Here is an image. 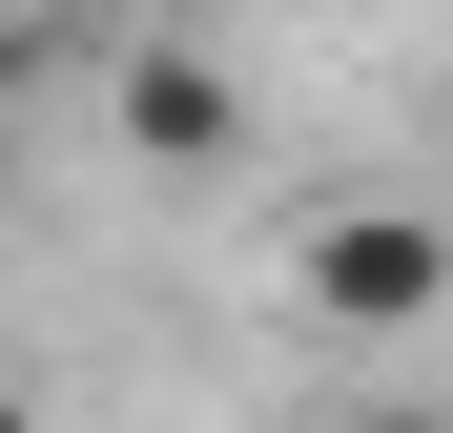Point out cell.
<instances>
[{"label":"cell","instance_id":"3957f363","mask_svg":"<svg viewBox=\"0 0 453 433\" xmlns=\"http://www.w3.org/2000/svg\"><path fill=\"white\" fill-rule=\"evenodd\" d=\"M21 62H42V42H0V144H21Z\"/></svg>","mask_w":453,"mask_h":433},{"label":"cell","instance_id":"5b68a950","mask_svg":"<svg viewBox=\"0 0 453 433\" xmlns=\"http://www.w3.org/2000/svg\"><path fill=\"white\" fill-rule=\"evenodd\" d=\"M0 433H42V392H21V372H0Z\"/></svg>","mask_w":453,"mask_h":433},{"label":"cell","instance_id":"6da1fadb","mask_svg":"<svg viewBox=\"0 0 453 433\" xmlns=\"http://www.w3.org/2000/svg\"><path fill=\"white\" fill-rule=\"evenodd\" d=\"M288 289H310V330H412L433 289H453V228H433V206H330Z\"/></svg>","mask_w":453,"mask_h":433},{"label":"cell","instance_id":"277c9868","mask_svg":"<svg viewBox=\"0 0 453 433\" xmlns=\"http://www.w3.org/2000/svg\"><path fill=\"white\" fill-rule=\"evenodd\" d=\"M0 42H62V0H0Z\"/></svg>","mask_w":453,"mask_h":433},{"label":"cell","instance_id":"7a4b0ae2","mask_svg":"<svg viewBox=\"0 0 453 433\" xmlns=\"http://www.w3.org/2000/svg\"><path fill=\"white\" fill-rule=\"evenodd\" d=\"M104 124H124V166H248V83H226L206 42H144L104 83Z\"/></svg>","mask_w":453,"mask_h":433}]
</instances>
